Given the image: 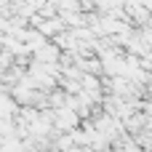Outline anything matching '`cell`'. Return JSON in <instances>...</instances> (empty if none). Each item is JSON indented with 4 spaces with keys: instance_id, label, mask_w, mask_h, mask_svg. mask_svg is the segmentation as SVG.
Listing matches in <instances>:
<instances>
[{
    "instance_id": "3",
    "label": "cell",
    "mask_w": 152,
    "mask_h": 152,
    "mask_svg": "<svg viewBox=\"0 0 152 152\" xmlns=\"http://www.w3.org/2000/svg\"><path fill=\"white\" fill-rule=\"evenodd\" d=\"M136 152H152V150H142V147H139V150H136Z\"/></svg>"
},
{
    "instance_id": "1",
    "label": "cell",
    "mask_w": 152,
    "mask_h": 152,
    "mask_svg": "<svg viewBox=\"0 0 152 152\" xmlns=\"http://www.w3.org/2000/svg\"><path fill=\"white\" fill-rule=\"evenodd\" d=\"M80 126V118H77V112L72 110V107H59V110H53V128L56 131H72V128H77Z\"/></svg>"
},
{
    "instance_id": "2",
    "label": "cell",
    "mask_w": 152,
    "mask_h": 152,
    "mask_svg": "<svg viewBox=\"0 0 152 152\" xmlns=\"http://www.w3.org/2000/svg\"><path fill=\"white\" fill-rule=\"evenodd\" d=\"M64 104H67V94L64 91H53V94L45 96V107H51V110H59Z\"/></svg>"
}]
</instances>
